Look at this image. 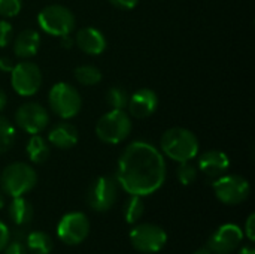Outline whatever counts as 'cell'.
<instances>
[{
    "mask_svg": "<svg viewBox=\"0 0 255 254\" xmlns=\"http://www.w3.org/2000/svg\"><path fill=\"white\" fill-rule=\"evenodd\" d=\"M244 232L238 225L227 223L212 232L208 241V250L212 254H232L241 247Z\"/></svg>",
    "mask_w": 255,
    "mask_h": 254,
    "instance_id": "obj_13",
    "label": "cell"
},
{
    "mask_svg": "<svg viewBox=\"0 0 255 254\" xmlns=\"http://www.w3.org/2000/svg\"><path fill=\"white\" fill-rule=\"evenodd\" d=\"M143 211H145V202H143L142 196L130 195V198L124 204L123 216L128 225H136L142 219Z\"/></svg>",
    "mask_w": 255,
    "mask_h": 254,
    "instance_id": "obj_22",
    "label": "cell"
},
{
    "mask_svg": "<svg viewBox=\"0 0 255 254\" xmlns=\"http://www.w3.org/2000/svg\"><path fill=\"white\" fill-rule=\"evenodd\" d=\"M75 43L82 52L88 55H100L106 49L105 34L94 27H84L78 30Z\"/></svg>",
    "mask_w": 255,
    "mask_h": 254,
    "instance_id": "obj_16",
    "label": "cell"
},
{
    "mask_svg": "<svg viewBox=\"0 0 255 254\" xmlns=\"http://www.w3.org/2000/svg\"><path fill=\"white\" fill-rule=\"evenodd\" d=\"M194 254H212V253H211L208 249H199V250H197Z\"/></svg>",
    "mask_w": 255,
    "mask_h": 254,
    "instance_id": "obj_37",
    "label": "cell"
},
{
    "mask_svg": "<svg viewBox=\"0 0 255 254\" xmlns=\"http://www.w3.org/2000/svg\"><path fill=\"white\" fill-rule=\"evenodd\" d=\"M3 207V198H1V195H0V208Z\"/></svg>",
    "mask_w": 255,
    "mask_h": 254,
    "instance_id": "obj_38",
    "label": "cell"
},
{
    "mask_svg": "<svg viewBox=\"0 0 255 254\" xmlns=\"http://www.w3.org/2000/svg\"><path fill=\"white\" fill-rule=\"evenodd\" d=\"M127 108L134 118H148L158 108V96L151 88H140L128 97Z\"/></svg>",
    "mask_w": 255,
    "mask_h": 254,
    "instance_id": "obj_14",
    "label": "cell"
},
{
    "mask_svg": "<svg viewBox=\"0 0 255 254\" xmlns=\"http://www.w3.org/2000/svg\"><path fill=\"white\" fill-rule=\"evenodd\" d=\"M115 180L128 195L143 198L155 193L166 181L163 153L146 141L131 142L118 159Z\"/></svg>",
    "mask_w": 255,
    "mask_h": 254,
    "instance_id": "obj_1",
    "label": "cell"
},
{
    "mask_svg": "<svg viewBox=\"0 0 255 254\" xmlns=\"http://www.w3.org/2000/svg\"><path fill=\"white\" fill-rule=\"evenodd\" d=\"M6 103H7V96H6L4 90H3V88H0V111H3V109H4Z\"/></svg>",
    "mask_w": 255,
    "mask_h": 254,
    "instance_id": "obj_36",
    "label": "cell"
},
{
    "mask_svg": "<svg viewBox=\"0 0 255 254\" xmlns=\"http://www.w3.org/2000/svg\"><path fill=\"white\" fill-rule=\"evenodd\" d=\"M78 138V129L67 121L55 123L48 132V142L61 150H69L73 145H76Z\"/></svg>",
    "mask_w": 255,
    "mask_h": 254,
    "instance_id": "obj_17",
    "label": "cell"
},
{
    "mask_svg": "<svg viewBox=\"0 0 255 254\" xmlns=\"http://www.w3.org/2000/svg\"><path fill=\"white\" fill-rule=\"evenodd\" d=\"M48 100L52 112L63 120H70L76 117L82 108V99L79 91L67 82L54 84L49 90Z\"/></svg>",
    "mask_w": 255,
    "mask_h": 254,
    "instance_id": "obj_6",
    "label": "cell"
},
{
    "mask_svg": "<svg viewBox=\"0 0 255 254\" xmlns=\"http://www.w3.org/2000/svg\"><path fill=\"white\" fill-rule=\"evenodd\" d=\"M160 148L164 156L178 163L191 162L199 154V139L188 129L172 127L163 133Z\"/></svg>",
    "mask_w": 255,
    "mask_h": 254,
    "instance_id": "obj_2",
    "label": "cell"
},
{
    "mask_svg": "<svg viewBox=\"0 0 255 254\" xmlns=\"http://www.w3.org/2000/svg\"><path fill=\"white\" fill-rule=\"evenodd\" d=\"M37 183V174L36 171L24 162H15L6 166L0 175V187L1 190L10 196L18 198L24 196Z\"/></svg>",
    "mask_w": 255,
    "mask_h": 254,
    "instance_id": "obj_3",
    "label": "cell"
},
{
    "mask_svg": "<svg viewBox=\"0 0 255 254\" xmlns=\"http://www.w3.org/2000/svg\"><path fill=\"white\" fill-rule=\"evenodd\" d=\"M4 254H28V250H27L25 244L18 240V241H13L6 246Z\"/></svg>",
    "mask_w": 255,
    "mask_h": 254,
    "instance_id": "obj_29",
    "label": "cell"
},
{
    "mask_svg": "<svg viewBox=\"0 0 255 254\" xmlns=\"http://www.w3.org/2000/svg\"><path fill=\"white\" fill-rule=\"evenodd\" d=\"M105 97H106V103L112 109H126L127 108V103H128L130 94L127 93V90L124 87L114 85V87L108 88Z\"/></svg>",
    "mask_w": 255,
    "mask_h": 254,
    "instance_id": "obj_24",
    "label": "cell"
},
{
    "mask_svg": "<svg viewBox=\"0 0 255 254\" xmlns=\"http://www.w3.org/2000/svg\"><path fill=\"white\" fill-rule=\"evenodd\" d=\"M13 36L12 24L6 19H0V48H4L10 43Z\"/></svg>",
    "mask_w": 255,
    "mask_h": 254,
    "instance_id": "obj_28",
    "label": "cell"
},
{
    "mask_svg": "<svg viewBox=\"0 0 255 254\" xmlns=\"http://www.w3.org/2000/svg\"><path fill=\"white\" fill-rule=\"evenodd\" d=\"M239 254H255L254 246L250 243V244H244L239 250Z\"/></svg>",
    "mask_w": 255,
    "mask_h": 254,
    "instance_id": "obj_35",
    "label": "cell"
},
{
    "mask_svg": "<svg viewBox=\"0 0 255 254\" xmlns=\"http://www.w3.org/2000/svg\"><path fill=\"white\" fill-rule=\"evenodd\" d=\"M9 237H10V234H9L7 226L0 220V252H3L6 249V246L9 244Z\"/></svg>",
    "mask_w": 255,
    "mask_h": 254,
    "instance_id": "obj_32",
    "label": "cell"
},
{
    "mask_svg": "<svg viewBox=\"0 0 255 254\" xmlns=\"http://www.w3.org/2000/svg\"><path fill=\"white\" fill-rule=\"evenodd\" d=\"M75 78L82 85H96L102 81V72L93 64H82L75 69Z\"/></svg>",
    "mask_w": 255,
    "mask_h": 254,
    "instance_id": "obj_23",
    "label": "cell"
},
{
    "mask_svg": "<svg viewBox=\"0 0 255 254\" xmlns=\"http://www.w3.org/2000/svg\"><path fill=\"white\" fill-rule=\"evenodd\" d=\"M40 28L52 36H67L75 30V15L63 4H48L37 13Z\"/></svg>",
    "mask_w": 255,
    "mask_h": 254,
    "instance_id": "obj_5",
    "label": "cell"
},
{
    "mask_svg": "<svg viewBox=\"0 0 255 254\" xmlns=\"http://www.w3.org/2000/svg\"><path fill=\"white\" fill-rule=\"evenodd\" d=\"M15 63L9 58V57H0V70L1 72H7L10 73L12 69H13Z\"/></svg>",
    "mask_w": 255,
    "mask_h": 254,
    "instance_id": "obj_33",
    "label": "cell"
},
{
    "mask_svg": "<svg viewBox=\"0 0 255 254\" xmlns=\"http://www.w3.org/2000/svg\"><path fill=\"white\" fill-rule=\"evenodd\" d=\"M7 214L16 226H22V225H27L31 222L33 207L24 196L12 198L9 207H7Z\"/></svg>",
    "mask_w": 255,
    "mask_h": 254,
    "instance_id": "obj_19",
    "label": "cell"
},
{
    "mask_svg": "<svg viewBox=\"0 0 255 254\" xmlns=\"http://www.w3.org/2000/svg\"><path fill=\"white\" fill-rule=\"evenodd\" d=\"M90 234V220L84 213H69L57 225V235L66 246H78Z\"/></svg>",
    "mask_w": 255,
    "mask_h": 254,
    "instance_id": "obj_11",
    "label": "cell"
},
{
    "mask_svg": "<svg viewBox=\"0 0 255 254\" xmlns=\"http://www.w3.org/2000/svg\"><path fill=\"white\" fill-rule=\"evenodd\" d=\"M15 121L21 130L30 135H37L49 124V114L40 103L27 102L16 109Z\"/></svg>",
    "mask_w": 255,
    "mask_h": 254,
    "instance_id": "obj_12",
    "label": "cell"
},
{
    "mask_svg": "<svg viewBox=\"0 0 255 254\" xmlns=\"http://www.w3.org/2000/svg\"><path fill=\"white\" fill-rule=\"evenodd\" d=\"M130 243L134 250L145 254L158 253L167 243V234L154 223L136 225L130 232Z\"/></svg>",
    "mask_w": 255,
    "mask_h": 254,
    "instance_id": "obj_8",
    "label": "cell"
},
{
    "mask_svg": "<svg viewBox=\"0 0 255 254\" xmlns=\"http://www.w3.org/2000/svg\"><path fill=\"white\" fill-rule=\"evenodd\" d=\"M25 247L31 254H51L54 249L52 238L46 232H30L25 240Z\"/></svg>",
    "mask_w": 255,
    "mask_h": 254,
    "instance_id": "obj_21",
    "label": "cell"
},
{
    "mask_svg": "<svg viewBox=\"0 0 255 254\" xmlns=\"http://www.w3.org/2000/svg\"><path fill=\"white\" fill-rule=\"evenodd\" d=\"M115 7L118 9H124V10H130L133 7L137 6L139 0H109Z\"/></svg>",
    "mask_w": 255,
    "mask_h": 254,
    "instance_id": "obj_31",
    "label": "cell"
},
{
    "mask_svg": "<svg viewBox=\"0 0 255 254\" xmlns=\"http://www.w3.org/2000/svg\"><path fill=\"white\" fill-rule=\"evenodd\" d=\"M39 46H40L39 33L33 28H25L16 36L13 42V52L19 58H30L37 54Z\"/></svg>",
    "mask_w": 255,
    "mask_h": 254,
    "instance_id": "obj_18",
    "label": "cell"
},
{
    "mask_svg": "<svg viewBox=\"0 0 255 254\" xmlns=\"http://www.w3.org/2000/svg\"><path fill=\"white\" fill-rule=\"evenodd\" d=\"M215 196L224 205H239L245 202L251 193L250 183L241 175H221L215 178L214 184Z\"/></svg>",
    "mask_w": 255,
    "mask_h": 254,
    "instance_id": "obj_7",
    "label": "cell"
},
{
    "mask_svg": "<svg viewBox=\"0 0 255 254\" xmlns=\"http://www.w3.org/2000/svg\"><path fill=\"white\" fill-rule=\"evenodd\" d=\"M245 235L250 240V243L255 241V214H250L245 223Z\"/></svg>",
    "mask_w": 255,
    "mask_h": 254,
    "instance_id": "obj_30",
    "label": "cell"
},
{
    "mask_svg": "<svg viewBox=\"0 0 255 254\" xmlns=\"http://www.w3.org/2000/svg\"><path fill=\"white\" fill-rule=\"evenodd\" d=\"M12 88L24 97L34 96L42 85V72L33 61L16 63L10 72Z\"/></svg>",
    "mask_w": 255,
    "mask_h": 254,
    "instance_id": "obj_10",
    "label": "cell"
},
{
    "mask_svg": "<svg viewBox=\"0 0 255 254\" xmlns=\"http://www.w3.org/2000/svg\"><path fill=\"white\" fill-rule=\"evenodd\" d=\"M22 0H0V16L10 18L21 12Z\"/></svg>",
    "mask_w": 255,
    "mask_h": 254,
    "instance_id": "obj_27",
    "label": "cell"
},
{
    "mask_svg": "<svg viewBox=\"0 0 255 254\" xmlns=\"http://www.w3.org/2000/svg\"><path fill=\"white\" fill-rule=\"evenodd\" d=\"M118 183L112 177L96 178L87 190V204L93 211L105 213L118 199Z\"/></svg>",
    "mask_w": 255,
    "mask_h": 254,
    "instance_id": "obj_9",
    "label": "cell"
},
{
    "mask_svg": "<svg viewBox=\"0 0 255 254\" xmlns=\"http://www.w3.org/2000/svg\"><path fill=\"white\" fill-rule=\"evenodd\" d=\"M176 177L181 184L190 186L197 180V168L191 162H182L176 169Z\"/></svg>",
    "mask_w": 255,
    "mask_h": 254,
    "instance_id": "obj_26",
    "label": "cell"
},
{
    "mask_svg": "<svg viewBox=\"0 0 255 254\" xmlns=\"http://www.w3.org/2000/svg\"><path fill=\"white\" fill-rule=\"evenodd\" d=\"M60 43H61V46H63L64 49H70V48L73 46L75 40H73V37H72L70 34H67V36H61V37H60Z\"/></svg>",
    "mask_w": 255,
    "mask_h": 254,
    "instance_id": "obj_34",
    "label": "cell"
},
{
    "mask_svg": "<svg viewBox=\"0 0 255 254\" xmlns=\"http://www.w3.org/2000/svg\"><path fill=\"white\" fill-rule=\"evenodd\" d=\"M16 138L13 124L3 115H0V154L12 148Z\"/></svg>",
    "mask_w": 255,
    "mask_h": 254,
    "instance_id": "obj_25",
    "label": "cell"
},
{
    "mask_svg": "<svg viewBox=\"0 0 255 254\" xmlns=\"http://www.w3.org/2000/svg\"><path fill=\"white\" fill-rule=\"evenodd\" d=\"M230 168V159L224 151L209 150L199 157L197 169H200L209 178H218L224 175Z\"/></svg>",
    "mask_w": 255,
    "mask_h": 254,
    "instance_id": "obj_15",
    "label": "cell"
},
{
    "mask_svg": "<svg viewBox=\"0 0 255 254\" xmlns=\"http://www.w3.org/2000/svg\"><path fill=\"white\" fill-rule=\"evenodd\" d=\"M25 151H27L28 159L36 165H40V163L46 162L49 154H51V148H49L48 141L43 139L39 133L31 135V138L27 142Z\"/></svg>",
    "mask_w": 255,
    "mask_h": 254,
    "instance_id": "obj_20",
    "label": "cell"
},
{
    "mask_svg": "<svg viewBox=\"0 0 255 254\" xmlns=\"http://www.w3.org/2000/svg\"><path fill=\"white\" fill-rule=\"evenodd\" d=\"M131 118L124 109H111L96 123V135L105 144H120L131 133Z\"/></svg>",
    "mask_w": 255,
    "mask_h": 254,
    "instance_id": "obj_4",
    "label": "cell"
}]
</instances>
